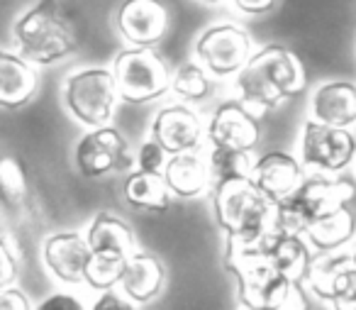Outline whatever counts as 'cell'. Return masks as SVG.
I'll use <instances>...</instances> for the list:
<instances>
[{
	"instance_id": "25",
	"label": "cell",
	"mask_w": 356,
	"mask_h": 310,
	"mask_svg": "<svg viewBox=\"0 0 356 310\" xmlns=\"http://www.w3.org/2000/svg\"><path fill=\"white\" fill-rule=\"evenodd\" d=\"M213 181H229V178H252L254 164L249 149L237 147H213L208 157Z\"/></svg>"
},
{
	"instance_id": "36",
	"label": "cell",
	"mask_w": 356,
	"mask_h": 310,
	"mask_svg": "<svg viewBox=\"0 0 356 310\" xmlns=\"http://www.w3.org/2000/svg\"><path fill=\"white\" fill-rule=\"evenodd\" d=\"M351 261H354V266H356V251H354V254H351Z\"/></svg>"
},
{
	"instance_id": "30",
	"label": "cell",
	"mask_w": 356,
	"mask_h": 310,
	"mask_svg": "<svg viewBox=\"0 0 356 310\" xmlns=\"http://www.w3.org/2000/svg\"><path fill=\"white\" fill-rule=\"evenodd\" d=\"M163 152L166 149L156 142V139H149L139 147V154H137V164L142 171H163L166 166V159H163Z\"/></svg>"
},
{
	"instance_id": "24",
	"label": "cell",
	"mask_w": 356,
	"mask_h": 310,
	"mask_svg": "<svg viewBox=\"0 0 356 310\" xmlns=\"http://www.w3.org/2000/svg\"><path fill=\"white\" fill-rule=\"evenodd\" d=\"M354 230H356L354 212L344 206L339 210L315 220L307 227L305 235L317 249H339L341 245H346L354 237Z\"/></svg>"
},
{
	"instance_id": "22",
	"label": "cell",
	"mask_w": 356,
	"mask_h": 310,
	"mask_svg": "<svg viewBox=\"0 0 356 310\" xmlns=\"http://www.w3.org/2000/svg\"><path fill=\"white\" fill-rule=\"evenodd\" d=\"M88 247L90 251H118V254H134V232L124 220L108 212L93 217L88 227Z\"/></svg>"
},
{
	"instance_id": "9",
	"label": "cell",
	"mask_w": 356,
	"mask_h": 310,
	"mask_svg": "<svg viewBox=\"0 0 356 310\" xmlns=\"http://www.w3.org/2000/svg\"><path fill=\"white\" fill-rule=\"evenodd\" d=\"M198 61L215 76L239 74L252 56V40L237 25H213L195 45Z\"/></svg>"
},
{
	"instance_id": "7",
	"label": "cell",
	"mask_w": 356,
	"mask_h": 310,
	"mask_svg": "<svg viewBox=\"0 0 356 310\" xmlns=\"http://www.w3.org/2000/svg\"><path fill=\"white\" fill-rule=\"evenodd\" d=\"M118 81L108 69L76 71L66 81V105L79 123L88 127H103L113 120L118 103Z\"/></svg>"
},
{
	"instance_id": "34",
	"label": "cell",
	"mask_w": 356,
	"mask_h": 310,
	"mask_svg": "<svg viewBox=\"0 0 356 310\" xmlns=\"http://www.w3.org/2000/svg\"><path fill=\"white\" fill-rule=\"evenodd\" d=\"M232 3L237 10L247 13V15H261L276 6V0H232Z\"/></svg>"
},
{
	"instance_id": "1",
	"label": "cell",
	"mask_w": 356,
	"mask_h": 310,
	"mask_svg": "<svg viewBox=\"0 0 356 310\" xmlns=\"http://www.w3.org/2000/svg\"><path fill=\"white\" fill-rule=\"evenodd\" d=\"M264 240V237H261ZM261 240L242 242L227 237V269L239 281V300L247 308H305L296 281L278 274L264 251Z\"/></svg>"
},
{
	"instance_id": "14",
	"label": "cell",
	"mask_w": 356,
	"mask_h": 310,
	"mask_svg": "<svg viewBox=\"0 0 356 310\" xmlns=\"http://www.w3.org/2000/svg\"><path fill=\"white\" fill-rule=\"evenodd\" d=\"M44 261L49 271L64 284H83L90 261L88 240L76 232H59L44 245Z\"/></svg>"
},
{
	"instance_id": "17",
	"label": "cell",
	"mask_w": 356,
	"mask_h": 310,
	"mask_svg": "<svg viewBox=\"0 0 356 310\" xmlns=\"http://www.w3.org/2000/svg\"><path fill=\"white\" fill-rule=\"evenodd\" d=\"M163 176H166L171 193L181 198H193L200 196L205 188L213 183V173H210V164L195 149L188 152H176L163 166Z\"/></svg>"
},
{
	"instance_id": "12",
	"label": "cell",
	"mask_w": 356,
	"mask_h": 310,
	"mask_svg": "<svg viewBox=\"0 0 356 310\" xmlns=\"http://www.w3.org/2000/svg\"><path fill=\"white\" fill-rule=\"evenodd\" d=\"M118 27L134 47H154L168 30V13L159 0H124L118 10Z\"/></svg>"
},
{
	"instance_id": "2",
	"label": "cell",
	"mask_w": 356,
	"mask_h": 310,
	"mask_svg": "<svg viewBox=\"0 0 356 310\" xmlns=\"http://www.w3.org/2000/svg\"><path fill=\"white\" fill-rule=\"evenodd\" d=\"M237 88L249 108H276L305 88V71L298 56L281 45H268L249 56L237 74Z\"/></svg>"
},
{
	"instance_id": "16",
	"label": "cell",
	"mask_w": 356,
	"mask_h": 310,
	"mask_svg": "<svg viewBox=\"0 0 356 310\" xmlns=\"http://www.w3.org/2000/svg\"><path fill=\"white\" fill-rule=\"evenodd\" d=\"M37 93V71L20 54L0 49V108H22Z\"/></svg>"
},
{
	"instance_id": "23",
	"label": "cell",
	"mask_w": 356,
	"mask_h": 310,
	"mask_svg": "<svg viewBox=\"0 0 356 310\" xmlns=\"http://www.w3.org/2000/svg\"><path fill=\"white\" fill-rule=\"evenodd\" d=\"M349 266H354L349 254H341L337 249H320V254L315 259H310V266H307V276L305 281L310 284L312 293L322 300H332L337 288V281L341 279Z\"/></svg>"
},
{
	"instance_id": "10",
	"label": "cell",
	"mask_w": 356,
	"mask_h": 310,
	"mask_svg": "<svg viewBox=\"0 0 356 310\" xmlns=\"http://www.w3.org/2000/svg\"><path fill=\"white\" fill-rule=\"evenodd\" d=\"M76 169L86 178H100L110 171H124L132 166V154L124 137L115 127H93L76 144Z\"/></svg>"
},
{
	"instance_id": "19",
	"label": "cell",
	"mask_w": 356,
	"mask_h": 310,
	"mask_svg": "<svg viewBox=\"0 0 356 310\" xmlns=\"http://www.w3.org/2000/svg\"><path fill=\"white\" fill-rule=\"evenodd\" d=\"M312 115L320 123L349 127L351 123H356V86L349 81H332L320 86L312 95Z\"/></svg>"
},
{
	"instance_id": "20",
	"label": "cell",
	"mask_w": 356,
	"mask_h": 310,
	"mask_svg": "<svg viewBox=\"0 0 356 310\" xmlns=\"http://www.w3.org/2000/svg\"><path fill=\"white\" fill-rule=\"evenodd\" d=\"M120 286L134 303H149L152 298H156L163 286V269L159 259L152 254H144V251L129 254Z\"/></svg>"
},
{
	"instance_id": "31",
	"label": "cell",
	"mask_w": 356,
	"mask_h": 310,
	"mask_svg": "<svg viewBox=\"0 0 356 310\" xmlns=\"http://www.w3.org/2000/svg\"><path fill=\"white\" fill-rule=\"evenodd\" d=\"M17 281V261L13 256L8 242L0 237V288L3 286H13Z\"/></svg>"
},
{
	"instance_id": "13",
	"label": "cell",
	"mask_w": 356,
	"mask_h": 310,
	"mask_svg": "<svg viewBox=\"0 0 356 310\" xmlns=\"http://www.w3.org/2000/svg\"><path fill=\"white\" fill-rule=\"evenodd\" d=\"M152 139H156L168 154L195 149L203 139V123L188 105H168L159 110L152 123Z\"/></svg>"
},
{
	"instance_id": "18",
	"label": "cell",
	"mask_w": 356,
	"mask_h": 310,
	"mask_svg": "<svg viewBox=\"0 0 356 310\" xmlns=\"http://www.w3.org/2000/svg\"><path fill=\"white\" fill-rule=\"evenodd\" d=\"M264 251L268 254L271 264L276 266L278 274H283L286 279L296 281H305L307 276V266H310V251L307 245L302 242V235H291V232H266L261 240Z\"/></svg>"
},
{
	"instance_id": "26",
	"label": "cell",
	"mask_w": 356,
	"mask_h": 310,
	"mask_svg": "<svg viewBox=\"0 0 356 310\" xmlns=\"http://www.w3.org/2000/svg\"><path fill=\"white\" fill-rule=\"evenodd\" d=\"M127 259V254H118V251H90L88 269H86V284L93 290L113 288L122 279Z\"/></svg>"
},
{
	"instance_id": "32",
	"label": "cell",
	"mask_w": 356,
	"mask_h": 310,
	"mask_svg": "<svg viewBox=\"0 0 356 310\" xmlns=\"http://www.w3.org/2000/svg\"><path fill=\"white\" fill-rule=\"evenodd\" d=\"M0 310H30V300L15 286H3L0 288Z\"/></svg>"
},
{
	"instance_id": "37",
	"label": "cell",
	"mask_w": 356,
	"mask_h": 310,
	"mask_svg": "<svg viewBox=\"0 0 356 310\" xmlns=\"http://www.w3.org/2000/svg\"><path fill=\"white\" fill-rule=\"evenodd\" d=\"M208 3H220V0H208Z\"/></svg>"
},
{
	"instance_id": "3",
	"label": "cell",
	"mask_w": 356,
	"mask_h": 310,
	"mask_svg": "<svg viewBox=\"0 0 356 310\" xmlns=\"http://www.w3.org/2000/svg\"><path fill=\"white\" fill-rule=\"evenodd\" d=\"M17 54L32 64H56L79 47V30L61 0H40L13 27Z\"/></svg>"
},
{
	"instance_id": "21",
	"label": "cell",
	"mask_w": 356,
	"mask_h": 310,
	"mask_svg": "<svg viewBox=\"0 0 356 310\" xmlns=\"http://www.w3.org/2000/svg\"><path fill=\"white\" fill-rule=\"evenodd\" d=\"M124 198L142 210L166 212L171 206V186L163 171H134L124 181Z\"/></svg>"
},
{
	"instance_id": "29",
	"label": "cell",
	"mask_w": 356,
	"mask_h": 310,
	"mask_svg": "<svg viewBox=\"0 0 356 310\" xmlns=\"http://www.w3.org/2000/svg\"><path fill=\"white\" fill-rule=\"evenodd\" d=\"M330 303L341 310H356V266H349L341 274Z\"/></svg>"
},
{
	"instance_id": "15",
	"label": "cell",
	"mask_w": 356,
	"mask_h": 310,
	"mask_svg": "<svg viewBox=\"0 0 356 310\" xmlns=\"http://www.w3.org/2000/svg\"><path fill=\"white\" fill-rule=\"evenodd\" d=\"M254 183L271 201H283L302 183V169L288 152H268L254 164Z\"/></svg>"
},
{
	"instance_id": "8",
	"label": "cell",
	"mask_w": 356,
	"mask_h": 310,
	"mask_svg": "<svg viewBox=\"0 0 356 310\" xmlns=\"http://www.w3.org/2000/svg\"><path fill=\"white\" fill-rule=\"evenodd\" d=\"M300 154L305 166L320 169V171H341L354 159L356 137L346 127L310 120L302 130Z\"/></svg>"
},
{
	"instance_id": "28",
	"label": "cell",
	"mask_w": 356,
	"mask_h": 310,
	"mask_svg": "<svg viewBox=\"0 0 356 310\" xmlns=\"http://www.w3.org/2000/svg\"><path fill=\"white\" fill-rule=\"evenodd\" d=\"M171 88L178 98L188 100V103H200L210 95V79L198 64H184L173 74Z\"/></svg>"
},
{
	"instance_id": "5",
	"label": "cell",
	"mask_w": 356,
	"mask_h": 310,
	"mask_svg": "<svg viewBox=\"0 0 356 310\" xmlns=\"http://www.w3.org/2000/svg\"><path fill=\"white\" fill-rule=\"evenodd\" d=\"M354 186L349 181L332 178H302V183L283 201H276L273 230L305 235L307 227L320 217L344 208L354 198Z\"/></svg>"
},
{
	"instance_id": "35",
	"label": "cell",
	"mask_w": 356,
	"mask_h": 310,
	"mask_svg": "<svg viewBox=\"0 0 356 310\" xmlns=\"http://www.w3.org/2000/svg\"><path fill=\"white\" fill-rule=\"evenodd\" d=\"M93 308H95V310H129L132 305L124 303V300L120 298V295L110 293V290H103V295H100V298L95 300Z\"/></svg>"
},
{
	"instance_id": "4",
	"label": "cell",
	"mask_w": 356,
	"mask_h": 310,
	"mask_svg": "<svg viewBox=\"0 0 356 310\" xmlns=\"http://www.w3.org/2000/svg\"><path fill=\"white\" fill-rule=\"evenodd\" d=\"M218 225L227 237L242 242H259L273 230L276 201L254 183V178H229L218 181L213 193Z\"/></svg>"
},
{
	"instance_id": "33",
	"label": "cell",
	"mask_w": 356,
	"mask_h": 310,
	"mask_svg": "<svg viewBox=\"0 0 356 310\" xmlns=\"http://www.w3.org/2000/svg\"><path fill=\"white\" fill-rule=\"evenodd\" d=\"M42 310H81L83 305H81V300L76 298V295H69V293H54L49 295V298L44 300V303L40 305Z\"/></svg>"
},
{
	"instance_id": "27",
	"label": "cell",
	"mask_w": 356,
	"mask_h": 310,
	"mask_svg": "<svg viewBox=\"0 0 356 310\" xmlns=\"http://www.w3.org/2000/svg\"><path fill=\"white\" fill-rule=\"evenodd\" d=\"M27 173L20 159L3 157L0 159V203L10 210H17L27 201Z\"/></svg>"
},
{
	"instance_id": "6",
	"label": "cell",
	"mask_w": 356,
	"mask_h": 310,
	"mask_svg": "<svg viewBox=\"0 0 356 310\" xmlns=\"http://www.w3.org/2000/svg\"><path fill=\"white\" fill-rule=\"evenodd\" d=\"M113 69L124 103H149L171 88V71L152 47L120 52Z\"/></svg>"
},
{
	"instance_id": "11",
	"label": "cell",
	"mask_w": 356,
	"mask_h": 310,
	"mask_svg": "<svg viewBox=\"0 0 356 310\" xmlns=\"http://www.w3.org/2000/svg\"><path fill=\"white\" fill-rule=\"evenodd\" d=\"M259 118L244 100H227L215 110L208 125V137L215 147L252 149L259 142Z\"/></svg>"
}]
</instances>
